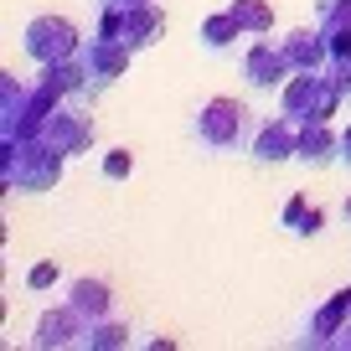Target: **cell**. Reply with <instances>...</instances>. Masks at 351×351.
<instances>
[{
	"label": "cell",
	"instance_id": "6da1fadb",
	"mask_svg": "<svg viewBox=\"0 0 351 351\" xmlns=\"http://www.w3.org/2000/svg\"><path fill=\"white\" fill-rule=\"evenodd\" d=\"M253 124H258V119L248 114V104H238V99H212V104H202V109H197L191 130H197V145H202V150L228 155V150H248Z\"/></svg>",
	"mask_w": 351,
	"mask_h": 351
},
{
	"label": "cell",
	"instance_id": "7a4b0ae2",
	"mask_svg": "<svg viewBox=\"0 0 351 351\" xmlns=\"http://www.w3.org/2000/svg\"><path fill=\"white\" fill-rule=\"evenodd\" d=\"M341 88L330 83L326 67H300V73H289V83L279 88V114H289L295 124H315V119H330L336 114Z\"/></svg>",
	"mask_w": 351,
	"mask_h": 351
},
{
	"label": "cell",
	"instance_id": "3957f363",
	"mask_svg": "<svg viewBox=\"0 0 351 351\" xmlns=\"http://www.w3.org/2000/svg\"><path fill=\"white\" fill-rule=\"evenodd\" d=\"M62 160L67 155L57 150L52 140H42V134L11 140V150H5V186H16V191H52L57 176H62Z\"/></svg>",
	"mask_w": 351,
	"mask_h": 351
},
{
	"label": "cell",
	"instance_id": "277c9868",
	"mask_svg": "<svg viewBox=\"0 0 351 351\" xmlns=\"http://www.w3.org/2000/svg\"><path fill=\"white\" fill-rule=\"evenodd\" d=\"M21 47L32 62H67V57L83 52V32L73 21H62V16H36L21 32Z\"/></svg>",
	"mask_w": 351,
	"mask_h": 351
},
{
	"label": "cell",
	"instance_id": "5b68a950",
	"mask_svg": "<svg viewBox=\"0 0 351 351\" xmlns=\"http://www.w3.org/2000/svg\"><path fill=\"white\" fill-rule=\"evenodd\" d=\"M42 140H52L62 155H83V150H93L99 130H93V114H88V109H77V104H57L52 119L42 124Z\"/></svg>",
	"mask_w": 351,
	"mask_h": 351
},
{
	"label": "cell",
	"instance_id": "8992f818",
	"mask_svg": "<svg viewBox=\"0 0 351 351\" xmlns=\"http://www.w3.org/2000/svg\"><path fill=\"white\" fill-rule=\"evenodd\" d=\"M238 73H243V83H248V88H258V93H263V88H285L295 67H289L285 47H269L263 36H253V47L243 52Z\"/></svg>",
	"mask_w": 351,
	"mask_h": 351
},
{
	"label": "cell",
	"instance_id": "52a82bcc",
	"mask_svg": "<svg viewBox=\"0 0 351 351\" xmlns=\"http://www.w3.org/2000/svg\"><path fill=\"white\" fill-rule=\"evenodd\" d=\"M295 140H300V124L289 114H274V119H258L253 124V140L248 155L258 165H279V160H295Z\"/></svg>",
	"mask_w": 351,
	"mask_h": 351
},
{
	"label": "cell",
	"instance_id": "ba28073f",
	"mask_svg": "<svg viewBox=\"0 0 351 351\" xmlns=\"http://www.w3.org/2000/svg\"><path fill=\"white\" fill-rule=\"evenodd\" d=\"M88 336V320L77 315L73 305H57V310H42V320L32 326V351H57V346H83Z\"/></svg>",
	"mask_w": 351,
	"mask_h": 351
},
{
	"label": "cell",
	"instance_id": "9c48e42d",
	"mask_svg": "<svg viewBox=\"0 0 351 351\" xmlns=\"http://www.w3.org/2000/svg\"><path fill=\"white\" fill-rule=\"evenodd\" d=\"M295 160L320 171V165H336L341 160V134L330 130V119H315V124H300V140H295Z\"/></svg>",
	"mask_w": 351,
	"mask_h": 351
},
{
	"label": "cell",
	"instance_id": "30bf717a",
	"mask_svg": "<svg viewBox=\"0 0 351 351\" xmlns=\"http://www.w3.org/2000/svg\"><path fill=\"white\" fill-rule=\"evenodd\" d=\"M119 36L134 47V52H140V47H150V42H160V36H165V11L155 5V0H145V5H130V11H124Z\"/></svg>",
	"mask_w": 351,
	"mask_h": 351
},
{
	"label": "cell",
	"instance_id": "8fae6325",
	"mask_svg": "<svg viewBox=\"0 0 351 351\" xmlns=\"http://www.w3.org/2000/svg\"><path fill=\"white\" fill-rule=\"evenodd\" d=\"M351 320V289H341V295H330L326 305L315 310V320L305 326V341H315V346H336L341 326Z\"/></svg>",
	"mask_w": 351,
	"mask_h": 351
},
{
	"label": "cell",
	"instance_id": "7c38bea8",
	"mask_svg": "<svg viewBox=\"0 0 351 351\" xmlns=\"http://www.w3.org/2000/svg\"><path fill=\"white\" fill-rule=\"evenodd\" d=\"M67 305L83 320H104V315H114V289L104 279H73L67 285Z\"/></svg>",
	"mask_w": 351,
	"mask_h": 351
},
{
	"label": "cell",
	"instance_id": "4fadbf2b",
	"mask_svg": "<svg viewBox=\"0 0 351 351\" xmlns=\"http://www.w3.org/2000/svg\"><path fill=\"white\" fill-rule=\"evenodd\" d=\"M279 47H285V57H289V67H295V73H300V67H326V57H330L320 26H300V32H289Z\"/></svg>",
	"mask_w": 351,
	"mask_h": 351
},
{
	"label": "cell",
	"instance_id": "5bb4252c",
	"mask_svg": "<svg viewBox=\"0 0 351 351\" xmlns=\"http://www.w3.org/2000/svg\"><path fill=\"white\" fill-rule=\"evenodd\" d=\"M279 222H285V232H295V238H315V232L326 228V212L310 207L305 197H289L285 212H279Z\"/></svg>",
	"mask_w": 351,
	"mask_h": 351
},
{
	"label": "cell",
	"instance_id": "9a60e30c",
	"mask_svg": "<svg viewBox=\"0 0 351 351\" xmlns=\"http://www.w3.org/2000/svg\"><path fill=\"white\" fill-rule=\"evenodd\" d=\"M228 11H232V21L243 26V36H269L274 32V5H269V0H232Z\"/></svg>",
	"mask_w": 351,
	"mask_h": 351
},
{
	"label": "cell",
	"instance_id": "2e32d148",
	"mask_svg": "<svg viewBox=\"0 0 351 351\" xmlns=\"http://www.w3.org/2000/svg\"><path fill=\"white\" fill-rule=\"evenodd\" d=\"M130 341H134V330L124 326L119 315H104V320H88L83 346H88V351H109V346H130Z\"/></svg>",
	"mask_w": 351,
	"mask_h": 351
},
{
	"label": "cell",
	"instance_id": "e0dca14e",
	"mask_svg": "<svg viewBox=\"0 0 351 351\" xmlns=\"http://www.w3.org/2000/svg\"><path fill=\"white\" fill-rule=\"evenodd\" d=\"M197 36H202V47H207V52H228V47L243 36V26L232 21V11H217V16H207V21H202Z\"/></svg>",
	"mask_w": 351,
	"mask_h": 351
},
{
	"label": "cell",
	"instance_id": "ac0fdd59",
	"mask_svg": "<svg viewBox=\"0 0 351 351\" xmlns=\"http://www.w3.org/2000/svg\"><path fill=\"white\" fill-rule=\"evenodd\" d=\"M315 26H326V32H351V0H320Z\"/></svg>",
	"mask_w": 351,
	"mask_h": 351
},
{
	"label": "cell",
	"instance_id": "d6986e66",
	"mask_svg": "<svg viewBox=\"0 0 351 351\" xmlns=\"http://www.w3.org/2000/svg\"><path fill=\"white\" fill-rule=\"evenodd\" d=\"M104 176H109V181L134 176V155H130V150H109V155H104Z\"/></svg>",
	"mask_w": 351,
	"mask_h": 351
},
{
	"label": "cell",
	"instance_id": "ffe728a7",
	"mask_svg": "<svg viewBox=\"0 0 351 351\" xmlns=\"http://www.w3.org/2000/svg\"><path fill=\"white\" fill-rule=\"evenodd\" d=\"M57 279H62V274H57V263H52V258H47V263H32V274H26V289H52Z\"/></svg>",
	"mask_w": 351,
	"mask_h": 351
},
{
	"label": "cell",
	"instance_id": "44dd1931",
	"mask_svg": "<svg viewBox=\"0 0 351 351\" xmlns=\"http://www.w3.org/2000/svg\"><path fill=\"white\" fill-rule=\"evenodd\" d=\"M341 165H346V171H351V124H346V130H341Z\"/></svg>",
	"mask_w": 351,
	"mask_h": 351
},
{
	"label": "cell",
	"instance_id": "7402d4cb",
	"mask_svg": "<svg viewBox=\"0 0 351 351\" xmlns=\"http://www.w3.org/2000/svg\"><path fill=\"white\" fill-rule=\"evenodd\" d=\"M341 222H346V228H351V197L341 202Z\"/></svg>",
	"mask_w": 351,
	"mask_h": 351
},
{
	"label": "cell",
	"instance_id": "603a6c76",
	"mask_svg": "<svg viewBox=\"0 0 351 351\" xmlns=\"http://www.w3.org/2000/svg\"><path fill=\"white\" fill-rule=\"evenodd\" d=\"M109 5H119V11H130V5H145V0H109Z\"/></svg>",
	"mask_w": 351,
	"mask_h": 351
}]
</instances>
